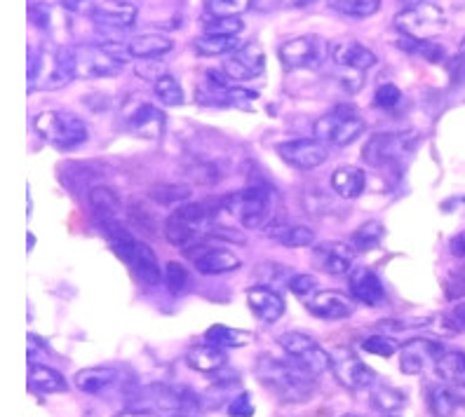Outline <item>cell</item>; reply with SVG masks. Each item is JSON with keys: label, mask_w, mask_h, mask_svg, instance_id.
Segmentation results:
<instances>
[{"label": "cell", "mask_w": 465, "mask_h": 417, "mask_svg": "<svg viewBox=\"0 0 465 417\" xmlns=\"http://www.w3.org/2000/svg\"><path fill=\"white\" fill-rule=\"evenodd\" d=\"M125 62L118 52L104 45H80L75 47V78L99 80L114 78L123 71Z\"/></svg>", "instance_id": "obj_10"}, {"label": "cell", "mask_w": 465, "mask_h": 417, "mask_svg": "<svg viewBox=\"0 0 465 417\" xmlns=\"http://www.w3.org/2000/svg\"><path fill=\"white\" fill-rule=\"evenodd\" d=\"M34 130L43 141L59 150H75L87 143V136H90L85 120H80L68 111H43L34 118Z\"/></svg>", "instance_id": "obj_4"}, {"label": "cell", "mask_w": 465, "mask_h": 417, "mask_svg": "<svg viewBox=\"0 0 465 417\" xmlns=\"http://www.w3.org/2000/svg\"><path fill=\"white\" fill-rule=\"evenodd\" d=\"M191 179L200 183V186H212L222 176H219V170H216L214 164H195L193 170H191Z\"/></svg>", "instance_id": "obj_52"}, {"label": "cell", "mask_w": 465, "mask_h": 417, "mask_svg": "<svg viewBox=\"0 0 465 417\" xmlns=\"http://www.w3.org/2000/svg\"><path fill=\"white\" fill-rule=\"evenodd\" d=\"M252 340L250 331H240V328L223 326V324H214L204 331V343L222 347V350H238Z\"/></svg>", "instance_id": "obj_34"}, {"label": "cell", "mask_w": 465, "mask_h": 417, "mask_svg": "<svg viewBox=\"0 0 465 417\" xmlns=\"http://www.w3.org/2000/svg\"><path fill=\"white\" fill-rule=\"evenodd\" d=\"M90 207L92 211L99 216V220H111L115 218V214H118V198H115V192L111 190V188H104V186H97L92 188L90 190Z\"/></svg>", "instance_id": "obj_39"}, {"label": "cell", "mask_w": 465, "mask_h": 417, "mask_svg": "<svg viewBox=\"0 0 465 417\" xmlns=\"http://www.w3.org/2000/svg\"><path fill=\"white\" fill-rule=\"evenodd\" d=\"M99 223H102L104 238L108 239V244H111V248H114L115 254H118L120 258L125 260L127 266H130V263H132V256H134L136 239L132 238V235L125 230V228L120 226L118 218L99 220Z\"/></svg>", "instance_id": "obj_31"}, {"label": "cell", "mask_w": 465, "mask_h": 417, "mask_svg": "<svg viewBox=\"0 0 465 417\" xmlns=\"http://www.w3.org/2000/svg\"><path fill=\"white\" fill-rule=\"evenodd\" d=\"M451 254L465 256V235H459L456 239H451Z\"/></svg>", "instance_id": "obj_57"}, {"label": "cell", "mask_w": 465, "mask_h": 417, "mask_svg": "<svg viewBox=\"0 0 465 417\" xmlns=\"http://www.w3.org/2000/svg\"><path fill=\"white\" fill-rule=\"evenodd\" d=\"M151 198L158 204H165V207H174V204H182L191 198V188L188 186H155L151 190Z\"/></svg>", "instance_id": "obj_46"}, {"label": "cell", "mask_w": 465, "mask_h": 417, "mask_svg": "<svg viewBox=\"0 0 465 417\" xmlns=\"http://www.w3.org/2000/svg\"><path fill=\"white\" fill-rule=\"evenodd\" d=\"M71 80H75V47L62 45L52 54L50 68L40 75V87L59 90V87H66Z\"/></svg>", "instance_id": "obj_23"}, {"label": "cell", "mask_w": 465, "mask_h": 417, "mask_svg": "<svg viewBox=\"0 0 465 417\" xmlns=\"http://www.w3.org/2000/svg\"><path fill=\"white\" fill-rule=\"evenodd\" d=\"M392 24L407 38L432 40L437 34H442L447 29V15H444L442 7L423 3V5H411L407 10L398 12Z\"/></svg>", "instance_id": "obj_8"}, {"label": "cell", "mask_w": 465, "mask_h": 417, "mask_svg": "<svg viewBox=\"0 0 465 417\" xmlns=\"http://www.w3.org/2000/svg\"><path fill=\"white\" fill-rule=\"evenodd\" d=\"M29 389L35 394H64L68 383L62 373L45 364H29Z\"/></svg>", "instance_id": "obj_30"}, {"label": "cell", "mask_w": 465, "mask_h": 417, "mask_svg": "<svg viewBox=\"0 0 465 417\" xmlns=\"http://www.w3.org/2000/svg\"><path fill=\"white\" fill-rule=\"evenodd\" d=\"M136 17H139V7L132 5L130 0H102L90 19L99 29L127 31L134 26Z\"/></svg>", "instance_id": "obj_18"}, {"label": "cell", "mask_w": 465, "mask_h": 417, "mask_svg": "<svg viewBox=\"0 0 465 417\" xmlns=\"http://www.w3.org/2000/svg\"><path fill=\"white\" fill-rule=\"evenodd\" d=\"M348 286H351L352 298L367 307H381L386 303V288L371 267H352L348 275Z\"/></svg>", "instance_id": "obj_20"}, {"label": "cell", "mask_w": 465, "mask_h": 417, "mask_svg": "<svg viewBox=\"0 0 465 417\" xmlns=\"http://www.w3.org/2000/svg\"><path fill=\"white\" fill-rule=\"evenodd\" d=\"M266 235L290 248H303L315 244V230H311L308 226H290V223L287 226H268Z\"/></svg>", "instance_id": "obj_33"}, {"label": "cell", "mask_w": 465, "mask_h": 417, "mask_svg": "<svg viewBox=\"0 0 465 417\" xmlns=\"http://www.w3.org/2000/svg\"><path fill=\"white\" fill-rule=\"evenodd\" d=\"M136 75L143 80H160L163 75H167L165 66L160 62H153V59H148V62H139V66H136Z\"/></svg>", "instance_id": "obj_54"}, {"label": "cell", "mask_w": 465, "mask_h": 417, "mask_svg": "<svg viewBox=\"0 0 465 417\" xmlns=\"http://www.w3.org/2000/svg\"><path fill=\"white\" fill-rule=\"evenodd\" d=\"M254 276L259 279V284H263V286H275V284L280 282H287L290 284V270L284 266H280V263H272V260H268V263H259L254 270Z\"/></svg>", "instance_id": "obj_44"}, {"label": "cell", "mask_w": 465, "mask_h": 417, "mask_svg": "<svg viewBox=\"0 0 465 417\" xmlns=\"http://www.w3.org/2000/svg\"><path fill=\"white\" fill-rule=\"evenodd\" d=\"M449 71H451V80H454V85L456 82H465V57L454 59V63L449 66Z\"/></svg>", "instance_id": "obj_55"}, {"label": "cell", "mask_w": 465, "mask_h": 417, "mask_svg": "<svg viewBox=\"0 0 465 417\" xmlns=\"http://www.w3.org/2000/svg\"><path fill=\"white\" fill-rule=\"evenodd\" d=\"M222 71L228 78L235 80V82L254 80L266 71V54H263V50L256 43H247L238 52L228 54Z\"/></svg>", "instance_id": "obj_16"}, {"label": "cell", "mask_w": 465, "mask_h": 417, "mask_svg": "<svg viewBox=\"0 0 465 417\" xmlns=\"http://www.w3.org/2000/svg\"><path fill=\"white\" fill-rule=\"evenodd\" d=\"M331 59L339 68H346L351 73L362 75L371 66H376V54L369 47H364L358 40H341L331 45Z\"/></svg>", "instance_id": "obj_22"}, {"label": "cell", "mask_w": 465, "mask_h": 417, "mask_svg": "<svg viewBox=\"0 0 465 417\" xmlns=\"http://www.w3.org/2000/svg\"><path fill=\"white\" fill-rule=\"evenodd\" d=\"M203 406L195 392L179 384H148L139 389L127 403V411L139 417H158V415H193Z\"/></svg>", "instance_id": "obj_2"}, {"label": "cell", "mask_w": 465, "mask_h": 417, "mask_svg": "<svg viewBox=\"0 0 465 417\" xmlns=\"http://www.w3.org/2000/svg\"><path fill=\"white\" fill-rule=\"evenodd\" d=\"M228 415L231 417H252L254 415V403H252L250 392H240L235 399L228 403Z\"/></svg>", "instance_id": "obj_51"}, {"label": "cell", "mask_w": 465, "mask_h": 417, "mask_svg": "<svg viewBox=\"0 0 465 417\" xmlns=\"http://www.w3.org/2000/svg\"><path fill=\"white\" fill-rule=\"evenodd\" d=\"M203 31L207 35H238L242 31V19L240 17H207L203 24Z\"/></svg>", "instance_id": "obj_45"}, {"label": "cell", "mask_w": 465, "mask_h": 417, "mask_svg": "<svg viewBox=\"0 0 465 417\" xmlns=\"http://www.w3.org/2000/svg\"><path fill=\"white\" fill-rule=\"evenodd\" d=\"M242 43L238 35H200L193 40V50L200 57H228L232 52H238Z\"/></svg>", "instance_id": "obj_32"}, {"label": "cell", "mask_w": 465, "mask_h": 417, "mask_svg": "<svg viewBox=\"0 0 465 417\" xmlns=\"http://www.w3.org/2000/svg\"><path fill=\"white\" fill-rule=\"evenodd\" d=\"M207 17H240L252 7V0H203Z\"/></svg>", "instance_id": "obj_43"}, {"label": "cell", "mask_w": 465, "mask_h": 417, "mask_svg": "<svg viewBox=\"0 0 465 417\" xmlns=\"http://www.w3.org/2000/svg\"><path fill=\"white\" fill-rule=\"evenodd\" d=\"M435 371L444 383L465 387V352L444 350V354L435 361Z\"/></svg>", "instance_id": "obj_35"}, {"label": "cell", "mask_w": 465, "mask_h": 417, "mask_svg": "<svg viewBox=\"0 0 465 417\" xmlns=\"http://www.w3.org/2000/svg\"><path fill=\"white\" fill-rule=\"evenodd\" d=\"M172 417H188V415H172Z\"/></svg>", "instance_id": "obj_61"}, {"label": "cell", "mask_w": 465, "mask_h": 417, "mask_svg": "<svg viewBox=\"0 0 465 417\" xmlns=\"http://www.w3.org/2000/svg\"><path fill=\"white\" fill-rule=\"evenodd\" d=\"M280 347L287 352L290 359H294L296 364L306 368L308 373H312L315 378L322 375V373H330L334 368V356L331 352H327L318 340L312 338V335H306V333L301 331H290L282 333L278 338Z\"/></svg>", "instance_id": "obj_7"}, {"label": "cell", "mask_w": 465, "mask_h": 417, "mask_svg": "<svg viewBox=\"0 0 465 417\" xmlns=\"http://www.w3.org/2000/svg\"><path fill=\"white\" fill-rule=\"evenodd\" d=\"M362 350L376 356H392L395 352H400V344L388 335H371L362 343Z\"/></svg>", "instance_id": "obj_48"}, {"label": "cell", "mask_w": 465, "mask_h": 417, "mask_svg": "<svg viewBox=\"0 0 465 417\" xmlns=\"http://www.w3.org/2000/svg\"><path fill=\"white\" fill-rule=\"evenodd\" d=\"M290 291L296 296V298H301L303 303H308V300L312 298V296L318 294V279L312 275H292L290 279Z\"/></svg>", "instance_id": "obj_47"}, {"label": "cell", "mask_w": 465, "mask_h": 417, "mask_svg": "<svg viewBox=\"0 0 465 417\" xmlns=\"http://www.w3.org/2000/svg\"><path fill=\"white\" fill-rule=\"evenodd\" d=\"M186 361H188V366L193 368V371L216 375V373L226 368L228 356H226V350H222V347H214V344L210 343H198L188 350Z\"/></svg>", "instance_id": "obj_27"}, {"label": "cell", "mask_w": 465, "mask_h": 417, "mask_svg": "<svg viewBox=\"0 0 465 417\" xmlns=\"http://www.w3.org/2000/svg\"><path fill=\"white\" fill-rule=\"evenodd\" d=\"M125 124L127 130L139 136V139L158 141L160 136L165 134L167 115L155 103L134 102L132 106L125 108Z\"/></svg>", "instance_id": "obj_14"}, {"label": "cell", "mask_w": 465, "mask_h": 417, "mask_svg": "<svg viewBox=\"0 0 465 417\" xmlns=\"http://www.w3.org/2000/svg\"><path fill=\"white\" fill-rule=\"evenodd\" d=\"M247 305L254 312L256 319H262L266 324H275L284 316V300L278 291H272L271 286L256 284L247 291Z\"/></svg>", "instance_id": "obj_24"}, {"label": "cell", "mask_w": 465, "mask_h": 417, "mask_svg": "<svg viewBox=\"0 0 465 417\" xmlns=\"http://www.w3.org/2000/svg\"><path fill=\"white\" fill-rule=\"evenodd\" d=\"M174 50V43L167 35L160 34H142L134 35V38L127 43V54L134 59H142V62H148V59H160L170 54Z\"/></svg>", "instance_id": "obj_26"}, {"label": "cell", "mask_w": 465, "mask_h": 417, "mask_svg": "<svg viewBox=\"0 0 465 417\" xmlns=\"http://www.w3.org/2000/svg\"><path fill=\"white\" fill-rule=\"evenodd\" d=\"M416 131H376L369 136V141L362 148V160L369 167H388L398 162L402 155H407L416 146Z\"/></svg>", "instance_id": "obj_9"}, {"label": "cell", "mask_w": 465, "mask_h": 417, "mask_svg": "<svg viewBox=\"0 0 465 417\" xmlns=\"http://www.w3.org/2000/svg\"><path fill=\"white\" fill-rule=\"evenodd\" d=\"M75 387L83 394H102L108 387L118 383V368L114 366H92L75 373Z\"/></svg>", "instance_id": "obj_28"}, {"label": "cell", "mask_w": 465, "mask_h": 417, "mask_svg": "<svg viewBox=\"0 0 465 417\" xmlns=\"http://www.w3.org/2000/svg\"><path fill=\"white\" fill-rule=\"evenodd\" d=\"M223 211L242 223L247 230H262L271 220V195L263 188H244L222 199Z\"/></svg>", "instance_id": "obj_6"}, {"label": "cell", "mask_w": 465, "mask_h": 417, "mask_svg": "<svg viewBox=\"0 0 465 417\" xmlns=\"http://www.w3.org/2000/svg\"><path fill=\"white\" fill-rule=\"evenodd\" d=\"M132 270H134L136 279L146 286H158L160 279L165 276V272L160 270L158 256L146 242H136L134 256H132Z\"/></svg>", "instance_id": "obj_25"}, {"label": "cell", "mask_w": 465, "mask_h": 417, "mask_svg": "<svg viewBox=\"0 0 465 417\" xmlns=\"http://www.w3.org/2000/svg\"><path fill=\"white\" fill-rule=\"evenodd\" d=\"M312 267L324 275H346L352 270V260H355V248L339 239L315 244L312 248Z\"/></svg>", "instance_id": "obj_15"}, {"label": "cell", "mask_w": 465, "mask_h": 417, "mask_svg": "<svg viewBox=\"0 0 465 417\" xmlns=\"http://www.w3.org/2000/svg\"><path fill=\"white\" fill-rule=\"evenodd\" d=\"M59 5L80 17H92V12L97 10L99 3L97 0H59Z\"/></svg>", "instance_id": "obj_53"}, {"label": "cell", "mask_w": 465, "mask_h": 417, "mask_svg": "<svg viewBox=\"0 0 465 417\" xmlns=\"http://www.w3.org/2000/svg\"><path fill=\"white\" fill-rule=\"evenodd\" d=\"M280 5L287 7V10H303V7L318 3V0H278Z\"/></svg>", "instance_id": "obj_56"}, {"label": "cell", "mask_w": 465, "mask_h": 417, "mask_svg": "<svg viewBox=\"0 0 465 417\" xmlns=\"http://www.w3.org/2000/svg\"><path fill=\"white\" fill-rule=\"evenodd\" d=\"M398 47H402L404 52H411V54H419L423 57L426 62L437 63L444 59V47L432 43V40H414V38H407L402 35V40L398 43Z\"/></svg>", "instance_id": "obj_41"}, {"label": "cell", "mask_w": 465, "mask_h": 417, "mask_svg": "<svg viewBox=\"0 0 465 417\" xmlns=\"http://www.w3.org/2000/svg\"><path fill=\"white\" fill-rule=\"evenodd\" d=\"M459 54H460V57H465V35H463V40H460V47H459Z\"/></svg>", "instance_id": "obj_59"}, {"label": "cell", "mask_w": 465, "mask_h": 417, "mask_svg": "<svg viewBox=\"0 0 465 417\" xmlns=\"http://www.w3.org/2000/svg\"><path fill=\"white\" fill-rule=\"evenodd\" d=\"M369 403H371V408L379 412H395L407 403V399H404V394L400 389L376 387L374 392H371V396H369Z\"/></svg>", "instance_id": "obj_40"}, {"label": "cell", "mask_w": 465, "mask_h": 417, "mask_svg": "<svg viewBox=\"0 0 465 417\" xmlns=\"http://www.w3.org/2000/svg\"><path fill=\"white\" fill-rule=\"evenodd\" d=\"M383 0H330V7L343 17L367 19L381 10Z\"/></svg>", "instance_id": "obj_38"}, {"label": "cell", "mask_w": 465, "mask_h": 417, "mask_svg": "<svg viewBox=\"0 0 465 417\" xmlns=\"http://www.w3.org/2000/svg\"><path fill=\"white\" fill-rule=\"evenodd\" d=\"M428 411L432 417H451L459 408V396L444 384H432L426 394Z\"/></svg>", "instance_id": "obj_36"}, {"label": "cell", "mask_w": 465, "mask_h": 417, "mask_svg": "<svg viewBox=\"0 0 465 417\" xmlns=\"http://www.w3.org/2000/svg\"><path fill=\"white\" fill-rule=\"evenodd\" d=\"M331 356H334V368H331V373H334L336 380H339L343 387L348 389L376 387L379 375H376V373L364 364V361H360V356L355 354V352L348 350V347H339V350L331 352Z\"/></svg>", "instance_id": "obj_13"}, {"label": "cell", "mask_w": 465, "mask_h": 417, "mask_svg": "<svg viewBox=\"0 0 465 417\" xmlns=\"http://www.w3.org/2000/svg\"><path fill=\"white\" fill-rule=\"evenodd\" d=\"M367 188V176L360 167L343 164L331 174V190L343 199H358Z\"/></svg>", "instance_id": "obj_29"}, {"label": "cell", "mask_w": 465, "mask_h": 417, "mask_svg": "<svg viewBox=\"0 0 465 417\" xmlns=\"http://www.w3.org/2000/svg\"><path fill=\"white\" fill-rule=\"evenodd\" d=\"M402 102V92L400 87H395L392 82H386V85H381L374 94V106L383 108V111H391L398 103Z\"/></svg>", "instance_id": "obj_50"}, {"label": "cell", "mask_w": 465, "mask_h": 417, "mask_svg": "<svg viewBox=\"0 0 465 417\" xmlns=\"http://www.w3.org/2000/svg\"><path fill=\"white\" fill-rule=\"evenodd\" d=\"M459 319L465 324V305H460L459 307Z\"/></svg>", "instance_id": "obj_58"}, {"label": "cell", "mask_w": 465, "mask_h": 417, "mask_svg": "<svg viewBox=\"0 0 465 417\" xmlns=\"http://www.w3.org/2000/svg\"><path fill=\"white\" fill-rule=\"evenodd\" d=\"M165 282H167V288H170V294H182L183 288H186L188 284V270L182 266V263H167L165 267Z\"/></svg>", "instance_id": "obj_49"}, {"label": "cell", "mask_w": 465, "mask_h": 417, "mask_svg": "<svg viewBox=\"0 0 465 417\" xmlns=\"http://www.w3.org/2000/svg\"><path fill=\"white\" fill-rule=\"evenodd\" d=\"M183 256L193 263L200 275H226L242 266V260L231 248L210 247V244H191L183 248Z\"/></svg>", "instance_id": "obj_12"}, {"label": "cell", "mask_w": 465, "mask_h": 417, "mask_svg": "<svg viewBox=\"0 0 465 417\" xmlns=\"http://www.w3.org/2000/svg\"><path fill=\"white\" fill-rule=\"evenodd\" d=\"M278 155L284 164H290L294 170L311 171L330 160V146H324L318 139H294V141L280 143Z\"/></svg>", "instance_id": "obj_11"}, {"label": "cell", "mask_w": 465, "mask_h": 417, "mask_svg": "<svg viewBox=\"0 0 465 417\" xmlns=\"http://www.w3.org/2000/svg\"><path fill=\"white\" fill-rule=\"evenodd\" d=\"M364 130H367V122H364L358 108L341 103V106L331 108L330 113L320 115L315 120V124H312V139L322 141L324 146L343 148L358 141Z\"/></svg>", "instance_id": "obj_3"}, {"label": "cell", "mask_w": 465, "mask_h": 417, "mask_svg": "<svg viewBox=\"0 0 465 417\" xmlns=\"http://www.w3.org/2000/svg\"><path fill=\"white\" fill-rule=\"evenodd\" d=\"M306 307L311 315H315L318 319H327V322L348 319L355 312V303H352L351 296L341 294V291H331V288L318 291L308 300Z\"/></svg>", "instance_id": "obj_21"}, {"label": "cell", "mask_w": 465, "mask_h": 417, "mask_svg": "<svg viewBox=\"0 0 465 417\" xmlns=\"http://www.w3.org/2000/svg\"><path fill=\"white\" fill-rule=\"evenodd\" d=\"M153 92L155 96H158L160 102L165 103V106H182L183 103V87L182 82L174 78V75H163L160 80H155L153 82Z\"/></svg>", "instance_id": "obj_42"}, {"label": "cell", "mask_w": 465, "mask_h": 417, "mask_svg": "<svg viewBox=\"0 0 465 417\" xmlns=\"http://www.w3.org/2000/svg\"><path fill=\"white\" fill-rule=\"evenodd\" d=\"M330 54V43L315 34L287 40L278 50V59L284 71H318Z\"/></svg>", "instance_id": "obj_5"}, {"label": "cell", "mask_w": 465, "mask_h": 417, "mask_svg": "<svg viewBox=\"0 0 465 417\" xmlns=\"http://www.w3.org/2000/svg\"><path fill=\"white\" fill-rule=\"evenodd\" d=\"M444 354V347L435 340L416 338L400 347V371L407 375H419L428 366V361H437Z\"/></svg>", "instance_id": "obj_19"}, {"label": "cell", "mask_w": 465, "mask_h": 417, "mask_svg": "<svg viewBox=\"0 0 465 417\" xmlns=\"http://www.w3.org/2000/svg\"><path fill=\"white\" fill-rule=\"evenodd\" d=\"M259 99L256 92L242 90L235 85H212L203 82L198 90V102L204 106H222V108H240V111H250L254 102Z\"/></svg>", "instance_id": "obj_17"}, {"label": "cell", "mask_w": 465, "mask_h": 417, "mask_svg": "<svg viewBox=\"0 0 465 417\" xmlns=\"http://www.w3.org/2000/svg\"><path fill=\"white\" fill-rule=\"evenodd\" d=\"M256 378L268 392L284 403H303L311 401L315 392V375L292 361H280L275 356L262 354L256 361Z\"/></svg>", "instance_id": "obj_1"}, {"label": "cell", "mask_w": 465, "mask_h": 417, "mask_svg": "<svg viewBox=\"0 0 465 417\" xmlns=\"http://www.w3.org/2000/svg\"><path fill=\"white\" fill-rule=\"evenodd\" d=\"M341 417H358V415H352V412H346V415H341Z\"/></svg>", "instance_id": "obj_60"}, {"label": "cell", "mask_w": 465, "mask_h": 417, "mask_svg": "<svg viewBox=\"0 0 465 417\" xmlns=\"http://www.w3.org/2000/svg\"><path fill=\"white\" fill-rule=\"evenodd\" d=\"M383 238H386L383 223H379V220H367V223H362L358 230L352 232V248L367 254V251H374L383 242Z\"/></svg>", "instance_id": "obj_37"}]
</instances>
